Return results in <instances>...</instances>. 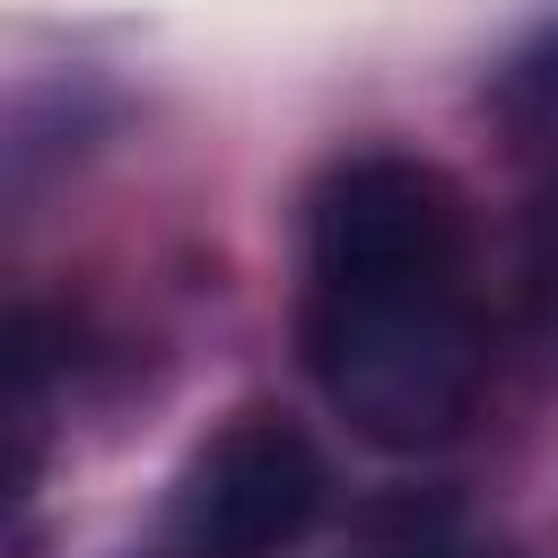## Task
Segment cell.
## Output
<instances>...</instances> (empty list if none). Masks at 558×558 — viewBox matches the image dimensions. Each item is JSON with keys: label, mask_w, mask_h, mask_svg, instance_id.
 <instances>
[{"label": "cell", "mask_w": 558, "mask_h": 558, "mask_svg": "<svg viewBox=\"0 0 558 558\" xmlns=\"http://www.w3.org/2000/svg\"><path fill=\"white\" fill-rule=\"evenodd\" d=\"M305 366L375 445H436L480 392L462 201L418 157H357L314 192Z\"/></svg>", "instance_id": "obj_1"}, {"label": "cell", "mask_w": 558, "mask_h": 558, "mask_svg": "<svg viewBox=\"0 0 558 558\" xmlns=\"http://www.w3.org/2000/svg\"><path fill=\"white\" fill-rule=\"evenodd\" d=\"M323 514V462L296 427L244 418L227 427L192 488H183V549L192 558H288Z\"/></svg>", "instance_id": "obj_2"}]
</instances>
